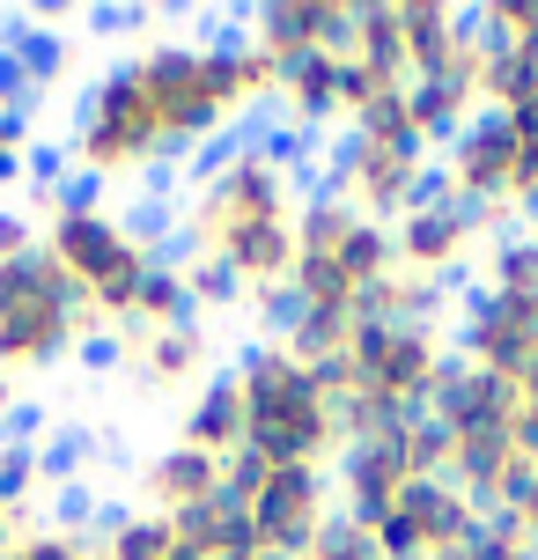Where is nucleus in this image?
Returning a JSON list of instances; mask_svg holds the SVG:
<instances>
[{"instance_id": "44", "label": "nucleus", "mask_w": 538, "mask_h": 560, "mask_svg": "<svg viewBox=\"0 0 538 560\" xmlns=\"http://www.w3.org/2000/svg\"><path fill=\"white\" fill-rule=\"evenodd\" d=\"M37 244H45L37 214H0V266H8V258H30Z\"/></svg>"}, {"instance_id": "45", "label": "nucleus", "mask_w": 538, "mask_h": 560, "mask_svg": "<svg viewBox=\"0 0 538 560\" xmlns=\"http://www.w3.org/2000/svg\"><path fill=\"white\" fill-rule=\"evenodd\" d=\"M74 354H82L96 376H104V369H126V332H82V347H74Z\"/></svg>"}, {"instance_id": "16", "label": "nucleus", "mask_w": 538, "mask_h": 560, "mask_svg": "<svg viewBox=\"0 0 538 560\" xmlns=\"http://www.w3.org/2000/svg\"><path fill=\"white\" fill-rule=\"evenodd\" d=\"M398 509L428 532V553H451V546H465V538L480 532V502L457 479H406Z\"/></svg>"}, {"instance_id": "1", "label": "nucleus", "mask_w": 538, "mask_h": 560, "mask_svg": "<svg viewBox=\"0 0 538 560\" xmlns=\"http://www.w3.org/2000/svg\"><path fill=\"white\" fill-rule=\"evenodd\" d=\"M171 140H163V118H155V96L141 82V59L112 67L104 82L89 89L82 126H74V170L82 177H112V170H141L155 163Z\"/></svg>"}, {"instance_id": "46", "label": "nucleus", "mask_w": 538, "mask_h": 560, "mask_svg": "<svg viewBox=\"0 0 538 560\" xmlns=\"http://www.w3.org/2000/svg\"><path fill=\"white\" fill-rule=\"evenodd\" d=\"M23 133H30V118H0V185L23 177Z\"/></svg>"}, {"instance_id": "22", "label": "nucleus", "mask_w": 538, "mask_h": 560, "mask_svg": "<svg viewBox=\"0 0 538 560\" xmlns=\"http://www.w3.org/2000/svg\"><path fill=\"white\" fill-rule=\"evenodd\" d=\"M362 67H376L391 89H406V23H398V0H354V52Z\"/></svg>"}, {"instance_id": "9", "label": "nucleus", "mask_w": 538, "mask_h": 560, "mask_svg": "<svg viewBox=\"0 0 538 560\" xmlns=\"http://www.w3.org/2000/svg\"><path fill=\"white\" fill-rule=\"evenodd\" d=\"M443 362H451L443 332H428V325H391V339H384V362L369 369L362 384H369V392H384V398H398V406H413V413H428Z\"/></svg>"}, {"instance_id": "8", "label": "nucleus", "mask_w": 538, "mask_h": 560, "mask_svg": "<svg viewBox=\"0 0 538 560\" xmlns=\"http://www.w3.org/2000/svg\"><path fill=\"white\" fill-rule=\"evenodd\" d=\"M487 214L480 207H465V199H451V207H421V214H406V222L391 229L398 244V273H428V280H451L465 258H472V244H480Z\"/></svg>"}, {"instance_id": "50", "label": "nucleus", "mask_w": 538, "mask_h": 560, "mask_svg": "<svg viewBox=\"0 0 538 560\" xmlns=\"http://www.w3.org/2000/svg\"><path fill=\"white\" fill-rule=\"evenodd\" d=\"M15 406H23V398H15V376H0V420L15 413Z\"/></svg>"}, {"instance_id": "48", "label": "nucleus", "mask_w": 538, "mask_h": 560, "mask_svg": "<svg viewBox=\"0 0 538 560\" xmlns=\"http://www.w3.org/2000/svg\"><path fill=\"white\" fill-rule=\"evenodd\" d=\"M89 509H96V502H89L82 487H67V494H59V532H82V524H89Z\"/></svg>"}, {"instance_id": "11", "label": "nucleus", "mask_w": 538, "mask_h": 560, "mask_svg": "<svg viewBox=\"0 0 538 560\" xmlns=\"http://www.w3.org/2000/svg\"><path fill=\"white\" fill-rule=\"evenodd\" d=\"M398 23H406V74L413 82H443L457 59H465V8L398 0Z\"/></svg>"}, {"instance_id": "32", "label": "nucleus", "mask_w": 538, "mask_h": 560, "mask_svg": "<svg viewBox=\"0 0 538 560\" xmlns=\"http://www.w3.org/2000/svg\"><path fill=\"white\" fill-rule=\"evenodd\" d=\"M288 288H295L311 310H354V295H362V288L340 273V258H295Z\"/></svg>"}, {"instance_id": "23", "label": "nucleus", "mask_w": 538, "mask_h": 560, "mask_svg": "<svg viewBox=\"0 0 538 560\" xmlns=\"http://www.w3.org/2000/svg\"><path fill=\"white\" fill-rule=\"evenodd\" d=\"M177 325H199L192 280H185L177 258H155V273H148L141 295H133V332H177Z\"/></svg>"}, {"instance_id": "31", "label": "nucleus", "mask_w": 538, "mask_h": 560, "mask_svg": "<svg viewBox=\"0 0 538 560\" xmlns=\"http://www.w3.org/2000/svg\"><path fill=\"white\" fill-rule=\"evenodd\" d=\"M398 443H406V472H413V479H451L457 435H451L435 413H413V428H406Z\"/></svg>"}, {"instance_id": "28", "label": "nucleus", "mask_w": 538, "mask_h": 560, "mask_svg": "<svg viewBox=\"0 0 538 560\" xmlns=\"http://www.w3.org/2000/svg\"><path fill=\"white\" fill-rule=\"evenodd\" d=\"M531 96H538V52L510 45V52L487 59V74H480V104L487 112H516V104H531Z\"/></svg>"}, {"instance_id": "20", "label": "nucleus", "mask_w": 538, "mask_h": 560, "mask_svg": "<svg viewBox=\"0 0 538 560\" xmlns=\"http://www.w3.org/2000/svg\"><path fill=\"white\" fill-rule=\"evenodd\" d=\"M281 104H288V126H303V133L340 118V52H311L295 67H281Z\"/></svg>"}, {"instance_id": "42", "label": "nucleus", "mask_w": 538, "mask_h": 560, "mask_svg": "<svg viewBox=\"0 0 538 560\" xmlns=\"http://www.w3.org/2000/svg\"><path fill=\"white\" fill-rule=\"evenodd\" d=\"M15 553H23V560H96L82 532H59V524H52V532H23Z\"/></svg>"}, {"instance_id": "41", "label": "nucleus", "mask_w": 538, "mask_h": 560, "mask_svg": "<svg viewBox=\"0 0 538 560\" xmlns=\"http://www.w3.org/2000/svg\"><path fill=\"white\" fill-rule=\"evenodd\" d=\"M89 450H96V435H89V428H67V435H52V450H37V457H45V487H52V479H74L89 465Z\"/></svg>"}, {"instance_id": "43", "label": "nucleus", "mask_w": 538, "mask_h": 560, "mask_svg": "<svg viewBox=\"0 0 538 560\" xmlns=\"http://www.w3.org/2000/svg\"><path fill=\"white\" fill-rule=\"evenodd\" d=\"M30 112H37V82L0 52V118H30Z\"/></svg>"}, {"instance_id": "47", "label": "nucleus", "mask_w": 538, "mask_h": 560, "mask_svg": "<svg viewBox=\"0 0 538 560\" xmlns=\"http://www.w3.org/2000/svg\"><path fill=\"white\" fill-rule=\"evenodd\" d=\"M37 428H45V406H30V398H23L15 413L0 420V443H30V450H37Z\"/></svg>"}, {"instance_id": "10", "label": "nucleus", "mask_w": 538, "mask_h": 560, "mask_svg": "<svg viewBox=\"0 0 538 560\" xmlns=\"http://www.w3.org/2000/svg\"><path fill=\"white\" fill-rule=\"evenodd\" d=\"M406 443H354L340 450V502L347 516L362 524V532H376L384 516L398 509V494H406Z\"/></svg>"}, {"instance_id": "7", "label": "nucleus", "mask_w": 538, "mask_h": 560, "mask_svg": "<svg viewBox=\"0 0 538 560\" xmlns=\"http://www.w3.org/2000/svg\"><path fill=\"white\" fill-rule=\"evenodd\" d=\"M428 413L443 420L451 435L516 428V413H524V384H510V376H494V369H472L465 354H451V362H443V376H435V398H428Z\"/></svg>"}, {"instance_id": "3", "label": "nucleus", "mask_w": 538, "mask_h": 560, "mask_svg": "<svg viewBox=\"0 0 538 560\" xmlns=\"http://www.w3.org/2000/svg\"><path fill=\"white\" fill-rule=\"evenodd\" d=\"M141 82L155 96V118H163V140L171 148H192V140H207L229 118L214 82H207V45H148Z\"/></svg>"}, {"instance_id": "12", "label": "nucleus", "mask_w": 538, "mask_h": 560, "mask_svg": "<svg viewBox=\"0 0 538 560\" xmlns=\"http://www.w3.org/2000/svg\"><path fill=\"white\" fill-rule=\"evenodd\" d=\"M82 310H30V317H15V325H0V376H23V369H52L67 362L74 347H82Z\"/></svg>"}, {"instance_id": "13", "label": "nucleus", "mask_w": 538, "mask_h": 560, "mask_svg": "<svg viewBox=\"0 0 538 560\" xmlns=\"http://www.w3.org/2000/svg\"><path fill=\"white\" fill-rule=\"evenodd\" d=\"M185 450H207V457H236V450L252 443V406H244V384H236V369L222 376H207V392L192 398V413H185Z\"/></svg>"}, {"instance_id": "21", "label": "nucleus", "mask_w": 538, "mask_h": 560, "mask_svg": "<svg viewBox=\"0 0 538 560\" xmlns=\"http://www.w3.org/2000/svg\"><path fill=\"white\" fill-rule=\"evenodd\" d=\"M516 465V428H487V435H457V457H451V479L480 502V516L494 509L502 479Z\"/></svg>"}, {"instance_id": "37", "label": "nucleus", "mask_w": 538, "mask_h": 560, "mask_svg": "<svg viewBox=\"0 0 538 560\" xmlns=\"http://www.w3.org/2000/svg\"><path fill=\"white\" fill-rule=\"evenodd\" d=\"M311 560H384L376 553V532H362V524H354V516H325V532H317V553Z\"/></svg>"}, {"instance_id": "15", "label": "nucleus", "mask_w": 538, "mask_h": 560, "mask_svg": "<svg viewBox=\"0 0 538 560\" xmlns=\"http://www.w3.org/2000/svg\"><path fill=\"white\" fill-rule=\"evenodd\" d=\"M141 494L155 502V516H185V509H199V502L222 494V457L177 443V450H163V457L141 472Z\"/></svg>"}, {"instance_id": "53", "label": "nucleus", "mask_w": 538, "mask_h": 560, "mask_svg": "<svg viewBox=\"0 0 538 560\" xmlns=\"http://www.w3.org/2000/svg\"><path fill=\"white\" fill-rule=\"evenodd\" d=\"M0 560H23V553H15V546H8V553H0Z\"/></svg>"}, {"instance_id": "38", "label": "nucleus", "mask_w": 538, "mask_h": 560, "mask_svg": "<svg viewBox=\"0 0 538 560\" xmlns=\"http://www.w3.org/2000/svg\"><path fill=\"white\" fill-rule=\"evenodd\" d=\"M252 317H258V332L288 339V332H295V317H303V295H295L288 280H273V288H252Z\"/></svg>"}, {"instance_id": "35", "label": "nucleus", "mask_w": 538, "mask_h": 560, "mask_svg": "<svg viewBox=\"0 0 538 560\" xmlns=\"http://www.w3.org/2000/svg\"><path fill=\"white\" fill-rule=\"evenodd\" d=\"M37 494H45V457L30 443H0V502L15 509V516H30Z\"/></svg>"}, {"instance_id": "54", "label": "nucleus", "mask_w": 538, "mask_h": 560, "mask_svg": "<svg viewBox=\"0 0 538 560\" xmlns=\"http://www.w3.org/2000/svg\"><path fill=\"white\" fill-rule=\"evenodd\" d=\"M531 236H538V229H531Z\"/></svg>"}, {"instance_id": "14", "label": "nucleus", "mask_w": 538, "mask_h": 560, "mask_svg": "<svg viewBox=\"0 0 538 560\" xmlns=\"http://www.w3.org/2000/svg\"><path fill=\"white\" fill-rule=\"evenodd\" d=\"M45 303L82 310V317H89L82 280H67V273H59V258L37 244L30 258H8V266H0V325H15V317H30V310H45Z\"/></svg>"}, {"instance_id": "25", "label": "nucleus", "mask_w": 538, "mask_h": 560, "mask_svg": "<svg viewBox=\"0 0 538 560\" xmlns=\"http://www.w3.org/2000/svg\"><path fill=\"white\" fill-rule=\"evenodd\" d=\"M0 52H8V59H15V67L30 74V82H37V96H45V89H52L59 74H67V59H74V52H67V37H52V23H45V15L15 23Z\"/></svg>"}, {"instance_id": "30", "label": "nucleus", "mask_w": 538, "mask_h": 560, "mask_svg": "<svg viewBox=\"0 0 538 560\" xmlns=\"http://www.w3.org/2000/svg\"><path fill=\"white\" fill-rule=\"evenodd\" d=\"M340 273L354 280V288H376V280L398 273V244L384 222H354V236L340 244Z\"/></svg>"}, {"instance_id": "40", "label": "nucleus", "mask_w": 538, "mask_h": 560, "mask_svg": "<svg viewBox=\"0 0 538 560\" xmlns=\"http://www.w3.org/2000/svg\"><path fill=\"white\" fill-rule=\"evenodd\" d=\"M376 553L384 560H428V532L406 516V509H391V516L376 524Z\"/></svg>"}, {"instance_id": "24", "label": "nucleus", "mask_w": 538, "mask_h": 560, "mask_svg": "<svg viewBox=\"0 0 538 560\" xmlns=\"http://www.w3.org/2000/svg\"><path fill=\"white\" fill-rule=\"evenodd\" d=\"M472 112H480V104L457 82H406V118H413L421 140H457L472 126Z\"/></svg>"}, {"instance_id": "52", "label": "nucleus", "mask_w": 538, "mask_h": 560, "mask_svg": "<svg viewBox=\"0 0 538 560\" xmlns=\"http://www.w3.org/2000/svg\"><path fill=\"white\" fill-rule=\"evenodd\" d=\"M229 560H266V553H229Z\"/></svg>"}, {"instance_id": "18", "label": "nucleus", "mask_w": 538, "mask_h": 560, "mask_svg": "<svg viewBox=\"0 0 538 560\" xmlns=\"http://www.w3.org/2000/svg\"><path fill=\"white\" fill-rule=\"evenodd\" d=\"M126 369L141 376L148 392L192 384V376H207V332H199V325H177V332H126Z\"/></svg>"}, {"instance_id": "27", "label": "nucleus", "mask_w": 538, "mask_h": 560, "mask_svg": "<svg viewBox=\"0 0 538 560\" xmlns=\"http://www.w3.org/2000/svg\"><path fill=\"white\" fill-rule=\"evenodd\" d=\"M354 207L347 199H332V192H317L311 207H295V252L303 258H340V244L354 236Z\"/></svg>"}, {"instance_id": "33", "label": "nucleus", "mask_w": 538, "mask_h": 560, "mask_svg": "<svg viewBox=\"0 0 538 560\" xmlns=\"http://www.w3.org/2000/svg\"><path fill=\"white\" fill-rule=\"evenodd\" d=\"M347 133H362L369 148H413V155H428V140L413 133V118H406V89H398V96H376Z\"/></svg>"}, {"instance_id": "5", "label": "nucleus", "mask_w": 538, "mask_h": 560, "mask_svg": "<svg viewBox=\"0 0 538 560\" xmlns=\"http://www.w3.org/2000/svg\"><path fill=\"white\" fill-rule=\"evenodd\" d=\"M457 354L472 369H494L524 384L538 369V295H502V288H472L465 295V332H457Z\"/></svg>"}, {"instance_id": "34", "label": "nucleus", "mask_w": 538, "mask_h": 560, "mask_svg": "<svg viewBox=\"0 0 538 560\" xmlns=\"http://www.w3.org/2000/svg\"><path fill=\"white\" fill-rule=\"evenodd\" d=\"M185 280H192V310H236V303H252V280L236 273L229 258H185Z\"/></svg>"}, {"instance_id": "17", "label": "nucleus", "mask_w": 538, "mask_h": 560, "mask_svg": "<svg viewBox=\"0 0 538 560\" xmlns=\"http://www.w3.org/2000/svg\"><path fill=\"white\" fill-rule=\"evenodd\" d=\"M126 244H133V236H126L112 214H59V222H45V252L59 258V273L82 280V288L104 273V266H112Z\"/></svg>"}, {"instance_id": "36", "label": "nucleus", "mask_w": 538, "mask_h": 560, "mask_svg": "<svg viewBox=\"0 0 538 560\" xmlns=\"http://www.w3.org/2000/svg\"><path fill=\"white\" fill-rule=\"evenodd\" d=\"M487 273H494L487 288H502V295H538V236H510Z\"/></svg>"}, {"instance_id": "2", "label": "nucleus", "mask_w": 538, "mask_h": 560, "mask_svg": "<svg viewBox=\"0 0 538 560\" xmlns=\"http://www.w3.org/2000/svg\"><path fill=\"white\" fill-rule=\"evenodd\" d=\"M295 214V199H288V170L273 155H258V148H229L222 163L207 170V185L192 199V222H185V244L192 258L222 252L236 229L252 222H288Z\"/></svg>"}, {"instance_id": "51", "label": "nucleus", "mask_w": 538, "mask_h": 560, "mask_svg": "<svg viewBox=\"0 0 538 560\" xmlns=\"http://www.w3.org/2000/svg\"><path fill=\"white\" fill-rule=\"evenodd\" d=\"M428 560H465V546H451V553H428Z\"/></svg>"}, {"instance_id": "4", "label": "nucleus", "mask_w": 538, "mask_h": 560, "mask_svg": "<svg viewBox=\"0 0 538 560\" xmlns=\"http://www.w3.org/2000/svg\"><path fill=\"white\" fill-rule=\"evenodd\" d=\"M325 516H332V479H325V465H273L266 494L252 502L258 553L266 560H311Z\"/></svg>"}, {"instance_id": "26", "label": "nucleus", "mask_w": 538, "mask_h": 560, "mask_svg": "<svg viewBox=\"0 0 538 560\" xmlns=\"http://www.w3.org/2000/svg\"><path fill=\"white\" fill-rule=\"evenodd\" d=\"M171 553H177V524L141 509V516H112L104 524V553L96 560H171Z\"/></svg>"}, {"instance_id": "19", "label": "nucleus", "mask_w": 538, "mask_h": 560, "mask_svg": "<svg viewBox=\"0 0 538 560\" xmlns=\"http://www.w3.org/2000/svg\"><path fill=\"white\" fill-rule=\"evenodd\" d=\"M443 303H451V280L391 273V280H376V288L354 295V317H362V325H428V332H435Z\"/></svg>"}, {"instance_id": "29", "label": "nucleus", "mask_w": 538, "mask_h": 560, "mask_svg": "<svg viewBox=\"0 0 538 560\" xmlns=\"http://www.w3.org/2000/svg\"><path fill=\"white\" fill-rule=\"evenodd\" d=\"M347 339H354V310H311L303 303V317H295V332H288L281 347L311 369V362H325V354H347Z\"/></svg>"}, {"instance_id": "39", "label": "nucleus", "mask_w": 538, "mask_h": 560, "mask_svg": "<svg viewBox=\"0 0 538 560\" xmlns=\"http://www.w3.org/2000/svg\"><path fill=\"white\" fill-rule=\"evenodd\" d=\"M266 479H273V465H266L258 450H236V457H222V494H229V502L252 509L258 494H266Z\"/></svg>"}, {"instance_id": "6", "label": "nucleus", "mask_w": 538, "mask_h": 560, "mask_svg": "<svg viewBox=\"0 0 538 560\" xmlns=\"http://www.w3.org/2000/svg\"><path fill=\"white\" fill-rule=\"evenodd\" d=\"M451 185L465 207H480V214H494V207H510V177H516V126L510 112H472V126L451 140Z\"/></svg>"}, {"instance_id": "49", "label": "nucleus", "mask_w": 538, "mask_h": 560, "mask_svg": "<svg viewBox=\"0 0 538 560\" xmlns=\"http://www.w3.org/2000/svg\"><path fill=\"white\" fill-rule=\"evenodd\" d=\"M15 524H23V516H15V509L0 502V553H8V546H23V532H15Z\"/></svg>"}]
</instances>
